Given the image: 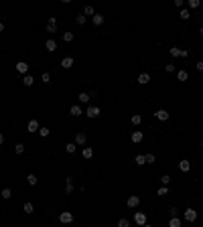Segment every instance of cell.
<instances>
[{"mask_svg": "<svg viewBox=\"0 0 203 227\" xmlns=\"http://www.w3.org/2000/svg\"><path fill=\"white\" fill-rule=\"evenodd\" d=\"M2 197H4V199H10V197H12V191H10V189H2Z\"/></svg>", "mask_w": 203, "mask_h": 227, "instance_id": "37", "label": "cell"}, {"mask_svg": "<svg viewBox=\"0 0 203 227\" xmlns=\"http://www.w3.org/2000/svg\"><path fill=\"white\" fill-rule=\"evenodd\" d=\"M142 227H152V225H150V223H146V225H142Z\"/></svg>", "mask_w": 203, "mask_h": 227, "instance_id": "50", "label": "cell"}, {"mask_svg": "<svg viewBox=\"0 0 203 227\" xmlns=\"http://www.w3.org/2000/svg\"><path fill=\"white\" fill-rule=\"evenodd\" d=\"M27 183L31 185V187H35V185H37V174H33V173H31V174L27 176Z\"/></svg>", "mask_w": 203, "mask_h": 227, "instance_id": "28", "label": "cell"}, {"mask_svg": "<svg viewBox=\"0 0 203 227\" xmlns=\"http://www.w3.org/2000/svg\"><path fill=\"white\" fill-rule=\"evenodd\" d=\"M69 112H71V116H73V118H79L81 113H83L79 106H71V110H69Z\"/></svg>", "mask_w": 203, "mask_h": 227, "instance_id": "20", "label": "cell"}, {"mask_svg": "<svg viewBox=\"0 0 203 227\" xmlns=\"http://www.w3.org/2000/svg\"><path fill=\"white\" fill-rule=\"evenodd\" d=\"M134 223L136 225H146V213H142V211H136L134 213Z\"/></svg>", "mask_w": 203, "mask_h": 227, "instance_id": "4", "label": "cell"}, {"mask_svg": "<svg viewBox=\"0 0 203 227\" xmlns=\"http://www.w3.org/2000/svg\"><path fill=\"white\" fill-rule=\"evenodd\" d=\"M187 77H189V73H187L185 69H181V71H177V79H179V81H187Z\"/></svg>", "mask_w": 203, "mask_h": 227, "instance_id": "22", "label": "cell"}, {"mask_svg": "<svg viewBox=\"0 0 203 227\" xmlns=\"http://www.w3.org/2000/svg\"><path fill=\"white\" fill-rule=\"evenodd\" d=\"M156 195H158V197H167V195H169V187H161L156 191Z\"/></svg>", "mask_w": 203, "mask_h": 227, "instance_id": "32", "label": "cell"}, {"mask_svg": "<svg viewBox=\"0 0 203 227\" xmlns=\"http://www.w3.org/2000/svg\"><path fill=\"white\" fill-rule=\"evenodd\" d=\"M181 51H183V49H179V47H171L169 49V53L173 55V57H181Z\"/></svg>", "mask_w": 203, "mask_h": 227, "instance_id": "31", "label": "cell"}, {"mask_svg": "<svg viewBox=\"0 0 203 227\" xmlns=\"http://www.w3.org/2000/svg\"><path fill=\"white\" fill-rule=\"evenodd\" d=\"M81 14H83V16H94V14H95V12H94V6H85Z\"/></svg>", "mask_w": 203, "mask_h": 227, "instance_id": "29", "label": "cell"}, {"mask_svg": "<svg viewBox=\"0 0 203 227\" xmlns=\"http://www.w3.org/2000/svg\"><path fill=\"white\" fill-rule=\"evenodd\" d=\"M187 6H189V8H199V6H201V2H199V0H189V2H187Z\"/></svg>", "mask_w": 203, "mask_h": 227, "instance_id": "34", "label": "cell"}, {"mask_svg": "<svg viewBox=\"0 0 203 227\" xmlns=\"http://www.w3.org/2000/svg\"><path fill=\"white\" fill-rule=\"evenodd\" d=\"M197 71H203V61H197V65H195Z\"/></svg>", "mask_w": 203, "mask_h": 227, "instance_id": "44", "label": "cell"}, {"mask_svg": "<svg viewBox=\"0 0 203 227\" xmlns=\"http://www.w3.org/2000/svg\"><path fill=\"white\" fill-rule=\"evenodd\" d=\"M144 156H146V162H148V164H152V162L156 160V156H155V154H144Z\"/></svg>", "mask_w": 203, "mask_h": 227, "instance_id": "42", "label": "cell"}, {"mask_svg": "<svg viewBox=\"0 0 203 227\" xmlns=\"http://www.w3.org/2000/svg\"><path fill=\"white\" fill-rule=\"evenodd\" d=\"M47 33H57V18L55 16H51L47 22Z\"/></svg>", "mask_w": 203, "mask_h": 227, "instance_id": "7", "label": "cell"}, {"mask_svg": "<svg viewBox=\"0 0 203 227\" xmlns=\"http://www.w3.org/2000/svg\"><path fill=\"white\" fill-rule=\"evenodd\" d=\"M22 83H25V85L27 87H31L35 83V79H33V75H25V77H22Z\"/></svg>", "mask_w": 203, "mask_h": 227, "instance_id": "26", "label": "cell"}, {"mask_svg": "<svg viewBox=\"0 0 203 227\" xmlns=\"http://www.w3.org/2000/svg\"><path fill=\"white\" fill-rule=\"evenodd\" d=\"M130 122H132V126H140L142 124V116L140 113H134V116L130 118Z\"/></svg>", "mask_w": 203, "mask_h": 227, "instance_id": "18", "label": "cell"}, {"mask_svg": "<svg viewBox=\"0 0 203 227\" xmlns=\"http://www.w3.org/2000/svg\"><path fill=\"white\" fill-rule=\"evenodd\" d=\"M2 31H4V22H0V33H2Z\"/></svg>", "mask_w": 203, "mask_h": 227, "instance_id": "47", "label": "cell"}, {"mask_svg": "<svg viewBox=\"0 0 203 227\" xmlns=\"http://www.w3.org/2000/svg\"><path fill=\"white\" fill-rule=\"evenodd\" d=\"M134 162L138 164V166H142V164H146V156H144V154H136Z\"/></svg>", "mask_w": 203, "mask_h": 227, "instance_id": "21", "label": "cell"}, {"mask_svg": "<svg viewBox=\"0 0 203 227\" xmlns=\"http://www.w3.org/2000/svg\"><path fill=\"white\" fill-rule=\"evenodd\" d=\"M183 219H185V221H189V223H193V221H195L197 219V211H195V209H185V213H183Z\"/></svg>", "mask_w": 203, "mask_h": 227, "instance_id": "3", "label": "cell"}, {"mask_svg": "<svg viewBox=\"0 0 203 227\" xmlns=\"http://www.w3.org/2000/svg\"><path fill=\"white\" fill-rule=\"evenodd\" d=\"M85 140H88V136H85L83 132H77V134H75V144H77V146H83V144H85Z\"/></svg>", "mask_w": 203, "mask_h": 227, "instance_id": "10", "label": "cell"}, {"mask_svg": "<svg viewBox=\"0 0 203 227\" xmlns=\"http://www.w3.org/2000/svg\"><path fill=\"white\" fill-rule=\"evenodd\" d=\"M199 35H201V37H203V28H199Z\"/></svg>", "mask_w": 203, "mask_h": 227, "instance_id": "49", "label": "cell"}, {"mask_svg": "<svg viewBox=\"0 0 203 227\" xmlns=\"http://www.w3.org/2000/svg\"><path fill=\"white\" fill-rule=\"evenodd\" d=\"M81 156H83L85 160H89V158L94 156V150H92L89 146H83V150H81Z\"/></svg>", "mask_w": 203, "mask_h": 227, "instance_id": "15", "label": "cell"}, {"mask_svg": "<svg viewBox=\"0 0 203 227\" xmlns=\"http://www.w3.org/2000/svg\"><path fill=\"white\" fill-rule=\"evenodd\" d=\"M14 67H16V71H18L20 75H28V63H25V61H18Z\"/></svg>", "mask_w": 203, "mask_h": 227, "instance_id": "6", "label": "cell"}, {"mask_svg": "<svg viewBox=\"0 0 203 227\" xmlns=\"http://www.w3.org/2000/svg\"><path fill=\"white\" fill-rule=\"evenodd\" d=\"M27 130H28V132H37V130H39V122L31 120V122H28V126H27Z\"/></svg>", "mask_w": 203, "mask_h": 227, "instance_id": "19", "label": "cell"}, {"mask_svg": "<svg viewBox=\"0 0 203 227\" xmlns=\"http://www.w3.org/2000/svg\"><path fill=\"white\" fill-rule=\"evenodd\" d=\"M181 225H183V221L179 217H171L169 219V227H181Z\"/></svg>", "mask_w": 203, "mask_h": 227, "instance_id": "17", "label": "cell"}, {"mask_svg": "<svg viewBox=\"0 0 203 227\" xmlns=\"http://www.w3.org/2000/svg\"><path fill=\"white\" fill-rule=\"evenodd\" d=\"M100 113H102V110H100L98 106H89L88 110H85V116H88L89 120H94V118H98Z\"/></svg>", "mask_w": 203, "mask_h": 227, "instance_id": "2", "label": "cell"}, {"mask_svg": "<svg viewBox=\"0 0 203 227\" xmlns=\"http://www.w3.org/2000/svg\"><path fill=\"white\" fill-rule=\"evenodd\" d=\"M167 71H169V73H173V71H175V65H173V63H169V65H167Z\"/></svg>", "mask_w": 203, "mask_h": 227, "instance_id": "46", "label": "cell"}, {"mask_svg": "<svg viewBox=\"0 0 203 227\" xmlns=\"http://www.w3.org/2000/svg\"><path fill=\"white\" fill-rule=\"evenodd\" d=\"M169 213L173 215V217H177V213H179V211H177V207H171V209H169Z\"/></svg>", "mask_w": 203, "mask_h": 227, "instance_id": "45", "label": "cell"}, {"mask_svg": "<svg viewBox=\"0 0 203 227\" xmlns=\"http://www.w3.org/2000/svg\"><path fill=\"white\" fill-rule=\"evenodd\" d=\"M94 25L95 27H102V25H104V16H102V14H94Z\"/></svg>", "mask_w": 203, "mask_h": 227, "instance_id": "23", "label": "cell"}, {"mask_svg": "<svg viewBox=\"0 0 203 227\" xmlns=\"http://www.w3.org/2000/svg\"><path fill=\"white\" fill-rule=\"evenodd\" d=\"M45 49H47L49 53H55V51H57V43H55V39H49L47 43H45Z\"/></svg>", "mask_w": 203, "mask_h": 227, "instance_id": "14", "label": "cell"}, {"mask_svg": "<svg viewBox=\"0 0 203 227\" xmlns=\"http://www.w3.org/2000/svg\"><path fill=\"white\" fill-rule=\"evenodd\" d=\"M142 138H144V134H142L140 130H134V132H132V136H130V140L134 142V144H138V142H142Z\"/></svg>", "mask_w": 203, "mask_h": 227, "instance_id": "9", "label": "cell"}, {"mask_svg": "<svg viewBox=\"0 0 203 227\" xmlns=\"http://www.w3.org/2000/svg\"><path fill=\"white\" fill-rule=\"evenodd\" d=\"M161 183H162V187H167V185L171 183V176H169V174H162V176H161Z\"/></svg>", "mask_w": 203, "mask_h": 227, "instance_id": "35", "label": "cell"}, {"mask_svg": "<svg viewBox=\"0 0 203 227\" xmlns=\"http://www.w3.org/2000/svg\"><path fill=\"white\" fill-rule=\"evenodd\" d=\"M77 100H79L81 104H88V101L92 100V97H89V94H85V91H81V94L77 95Z\"/></svg>", "mask_w": 203, "mask_h": 227, "instance_id": "24", "label": "cell"}, {"mask_svg": "<svg viewBox=\"0 0 203 227\" xmlns=\"http://www.w3.org/2000/svg\"><path fill=\"white\" fill-rule=\"evenodd\" d=\"M179 170H181V173H189V170H191V162L183 158V160L179 162Z\"/></svg>", "mask_w": 203, "mask_h": 227, "instance_id": "12", "label": "cell"}, {"mask_svg": "<svg viewBox=\"0 0 203 227\" xmlns=\"http://www.w3.org/2000/svg\"><path fill=\"white\" fill-rule=\"evenodd\" d=\"M175 6H179V8H185V2H183V0H175Z\"/></svg>", "mask_w": 203, "mask_h": 227, "instance_id": "43", "label": "cell"}, {"mask_svg": "<svg viewBox=\"0 0 203 227\" xmlns=\"http://www.w3.org/2000/svg\"><path fill=\"white\" fill-rule=\"evenodd\" d=\"M155 116H156V120H161V122H167V120H169V112H167V110H156Z\"/></svg>", "mask_w": 203, "mask_h": 227, "instance_id": "8", "label": "cell"}, {"mask_svg": "<svg viewBox=\"0 0 203 227\" xmlns=\"http://www.w3.org/2000/svg\"><path fill=\"white\" fill-rule=\"evenodd\" d=\"M14 152H16V154H22V152H25V144H22V142H20V144H16V146H14Z\"/></svg>", "mask_w": 203, "mask_h": 227, "instance_id": "39", "label": "cell"}, {"mask_svg": "<svg viewBox=\"0 0 203 227\" xmlns=\"http://www.w3.org/2000/svg\"><path fill=\"white\" fill-rule=\"evenodd\" d=\"M49 132H51L49 128H39V134L43 136V138H47V136H49Z\"/></svg>", "mask_w": 203, "mask_h": 227, "instance_id": "41", "label": "cell"}, {"mask_svg": "<svg viewBox=\"0 0 203 227\" xmlns=\"http://www.w3.org/2000/svg\"><path fill=\"white\" fill-rule=\"evenodd\" d=\"M75 150H77V144H75V142H69L67 146H65V152L67 154H73Z\"/></svg>", "mask_w": 203, "mask_h": 227, "instance_id": "25", "label": "cell"}, {"mask_svg": "<svg viewBox=\"0 0 203 227\" xmlns=\"http://www.w3.org/2000/svg\"><path fill=\"white\" fill-rule=\"evenodd\" d=\"M75 22H77V25H85V16H83V14H77V16H75Z\"/></svg>", "mask_w": 203, "mask_h": 227, "instance_id": "36", "label": "cell"}, {"mask_svg": "<svg viewBox=\"0 0 203 227\" xmlns=\"http://www.w3.org/2000/svg\"><path fill=\"white\" fill-rule=\"evenodd\" d=\"M41 79H43V83H51V73H47V71H45V73L41 75Z\"/></svg>", "mask_w": 203, "mask_h": 227, "instance_id": "38", "label": "cell"}, {"mask_svg": "<svg viewBox=\"0 0 203 227\" xmlns=\"http://www.w3.org/2000/svg\"><path fill=\"white\" fill-rule=\"evenodd\" d=\"M73 179H71V176H67V179H65V193H67V195H71V193H73Z\"/></svg>", "mask_w": 203, "mask_h": 227, "instance_id": "13", "label": "cell"}, {"mask_svg": "<svg viewBox=\"0 0 203 227\" xmlns=\"http://www.w3.org/2000/svg\"><path fill=\"white\" fill-rule=\"evenodd\" d=\"M59 221L63 225H71V223H73V213H71V211H63V213L59 215Z\"/></svg>", "mask_w": 203, "mask_h": 227, "instance_id": "1", "label": "cell"}, {"mask_svg": "<svg viewBox=\"0 0 203 227\" xmlns=\"http://www.w3.org/2000/svg\"><path fill=\"white\" fill-rule=\"evenodd\" d=\"M73 39H75V35L71 33V31H69V33H63V41H65V43H71Z\"/></svg>", "mask_w": 203, "mask_h": 227, "instance_id": "30", "label": "cell"}, {"mask_svg": "<svg viewBox=\"0 0 203 227\" xmlns=\"http://www.w3.org/2000/svg\"><path fill=\"white\" fill-rule=\"evenodd\" d=\"M22 209H25V213H27V215H31V213H33V211H35L33 203H25V207H22Z\"/></svg>", "mask_w": 203, "mask_h": 227, "instance_id": "33", "label": "cell"}, {"mask_svg": "<svg viewBox=\"0 0 203 227\" xmlns=\"http://www.w3.org/2000/svg\"><path fill=\"white\" fill-rule=\"evenodd\" d=\"M118 227H130V221L128 219H118Z\"/></svg>", "mask_w": 203, "mask_h": 227, "instance_id": "40", "label": "cell"}, {"mask_svg": "<svg viewBox=\"0 0 203 227\" xmlns=\"http://www.w3.org/2000/svg\"><path fill=\"white\" fill-rule=\"evenodd\" d=\"M2 142H4V136H2V132H0V144H2Z\"/></svg>", "mask_w": 203, "mask_h": 227, "instance_id": "48", "label": "cell"}, {"mask_svg": "<svg viewBox=\"0 0 203 227\" xmlns=\"http://www.w3.org/2000/svg\"><path fill=\"white\" fill-rule=\"evenodd\" d=\"M126 205H128L130 209H136L138 205H140V197H138V195H132V197H128V201H126Z\"/></svg>", "mask_w": 203, "mask_h": 227, "instance_id": "5", "label": "cell"}, {"mask_svg": "<svg viewBox=\"0 0 203 227\" xmlns=\"http://www.w3.org/2000/svg\"><path fill=\"white\" fill-rule=\"evenodd\" d=\"M183 20H187V18H191V12H189V8H181V14H179Z\"/></svg>", "mask_w": 203, "mask_h": 227, "instance_id": "27", "label": "cell"}, {"mask_svg": "<svg viewBox=\"0 0 203 227\" xmlns=\"http://www.w3.org/2000/svg\"><path fill=\"white\" fill-rule=\"evenodd\" d=\"M138 83H140V85L150 83V75H148V73H140V75H138Z\"/></svg>", "mask_w": 203, "mask_h": 227, "instance_id": "16", "label": "cell"}, {"mask_svg": "<svg viewBox=\"0 0 203 227\" xmlns=\"http://www.w3.org/2000/svg\"><path fill=\"white\" fill-rule=\"evenodd\" d=\"M61 67L63 69H71L73 67V57H63L61 59Z\"/></svg>", "mask_w": 203, "mask_h": 227, "instance_id": "11", "label": "cell"}, {"mask_svg": "<svg viewBox=\"0 0 203 227\" xmlns=\"http://www.w3.org/2000/svg\"><path fill=\"white\" fill-rule=\"evenodd\" d=\"M201 146H203V138H201Z\"/></svg>", "mask_w": 203, "mask_h": 227, "instance_id": "51", "label": "cell"}]
</instances>
